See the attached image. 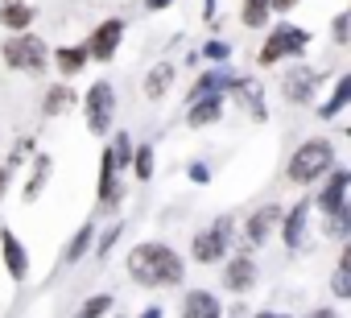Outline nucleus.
<instances>
[{
    "mask_svg": "<svg viewBox=\"0 0 351 318\" xmlns=\"http://www.w3.org/2000/svg\"><path fill=\"white\" fill-rule=\"evenodd\" d=\"M169 5H173V0H145V9H149V13H157V9H169Z\"/></svg>",
    "mask_w": 351,
    "mask_h": 318,
    "instance_id": "39",
    "label": "nucleus"
},
{
    "mask_svg": "<svg viewBox=\"0 0 351 318\" xmlns=\"http://www.w3.org/2000/svg\"><path fill=\"white\" fill-rule=\"evenodd\" d=\"M173 79H178V66H173V62H153V66L145 71V79H141L145 99H165L169 87H173Z\"/></svg>",
    "mask_w": 351,
    "mask_h": 318,
    "instance_id": "19",
    "label": "nucleus"
},
{
    "mask_svg": "<svg viewBox=\"0 0 351 318\" xmlns=\"http://www.w3.org/2000/svg\"><path fill=\"white\" fill-rule=\"evenodd\" d=\"M236 79H240V75H236L228 62H219V66H207V71L195 79V87L186 91V103H195V99H207V95H232Z\"/></svg>",
    "mask_w": 351,
    "mask_h": 318,
    "instance_id": "11",
    "label": "nucleus"
},
{
    "mask_svg": "<svg viewBox=\"0 0 351 318\" xmlns=\"http://www.w3.org/2000/svg\"><path fill=\"white\" fill-rule=\"evenodd\" d=\"M339 265H347V269H351V240L343 244V252H339Z\"/></svg>",
    "mask_w": 351,
    "mask_h": 318,
    "instance_id": "41",
    "label": "nucleus"
},
{
    "mask_svg": "<svg viewBox=\"0 0 351 318\" xmlns=\"http://www.w3.org/2000/svg\"><path fill=\"white\" fill-rule=\"evenodd\" d=\"M236 236H240V228H236V219L232 215H219V219H211L207 228H199L195 232V240H191V260L195 265H223L236 248Z\"/></svg>",
    "mask_w": 351,
    "mask_h": 318,
    "instance_id": "3",
    "label": "nucleus"
},
{
    "mask_svg": "<svg viewBox=\"0 0 351 318\" xmlns=\"http://www.w3.org/2000/svg\"><path fill=\"white\" fill-rule=\"evenodd\" d=\"M50 174H54V157H50V153H38V157H34V174H29V182H25V203H34V199L42 195V186L50 182Z\"/></svg>",
    "mask_w": 351,
    "mask_h": 318,
    "instance_id": "26",
    "label": "nucleus"
},
{
    "mask_svg": "<svg viewBox=\"0 0 351 318\" xmlns=\"http://www.w3.org/2000/svg\"><path fill=\"white\" fill-rule=\"evenodd\" d=\"M9 178H13V170L0 166V199H5V191H9Z\"/></svg>",
    "mask_w": 351,
    "mask_h": 318,
    "instance_id": "37",
    "label": "nucleus"
},
{
    "mask_svg": "<svg viewBox=\"0 0 351 318\" xmlns=\"http://www.w3.org/2000/svg\"><path fill=\"white\" fill-rule=\"evenodd\" d=\"M322 236H330V240H351V195L343 199V207L335 211V215H326L322 219Z\"/></svg>",
    "mask_w": 351,
    "mask_h": 318,
    "instance_id": "25",
    "label": "nucleus"
},
{
    "mask_svg": "<svg viewBox=\"0 0 351 318\" xmlns=\"http://www.w3.org/2000/svg\"><path fill=\"white\" fill-rule=\"evenodd\" d=\"M347 13H351V0H347Z\"/></svg>",
    "mask_w": 351,
    "mask_h": 318,
    "instance_id": "43",
    "label": "nucleus"
},
{
    "mask_svg": "<svg viewBox=\"0 0 351 318\" xmlns=\"http://www.w3.org/2000/svg\"><path fill=\"white\" fill-rule=\"evenodd\" d=\"M252 318H289V314H281V310H256Z\"/></svg>",
    "mask_w": 351,
    "mask_h": 318,
    "instance_id": "42",
    "label": "nucleus"
},
{
    "mask_svg": "<svg viewBox=\"0 0 351 318\" xmlns=\"http://www.w3.org/2000/svg\"><path fill=\"white\" fill-rule=\"evenodd\" d=\"M0 256H5V273L21 285L29 281V248L21 244V236L13 228H0Z\"/></svg>",
    "mask_w": 351,
    "mask_h": 318,
    "instance_id": "14",
    "label": "nucleus"
},
{
    "mask_svg": "<svg viewBox=\"0 0 351 318\" xmlns=\"http://www.w3.org/2000/svg\"><path fill=\"white\" fill-rule=\"evenodd\" d=\"M124 21L120 17H108V21H99L95 29H91V38H87V50H91V62H112L116 58V50L124 46Z\"/></svg>",
    "mask_w": 351,
    "mask_h": 318,
    "instance_id": "10",
    "label": "nucleus"
},
{
    "mask_svg": "<svg viewBox=\"0 0 351 318\" xmlns=\"http://www.w3.org/2000/svg\"><path fill=\"white\" fill-rule=\"evenodd\" d=\"M306 50H310V29H302V25H293V21H281L277 29H269V34H265L256 62L269 71V66H281V62L302 58Z\"/></svg>",
    "mask_w": 351,
    "mask_h": 318,
    "instance_id": "5",
    "label": "nucleus"
},
{
    "mask_svg": "<svg viewBox=\"0 0 351 318\" xmlns=\"http://www.w3.org/2000/svg\"><path fill=\"white\" fill-rule=\"evenodd\" d=\"M330 170H335V145H330L326 136L302 140V145L289 153V162H285V178H289L293 186H314V182H322Z\"/></svg>",
    "mask_w": 351,
    "mask_h": 318,
    "instance_id": "2",
    "label": "nucleus"
},
{
    "mask_svg": "<svg viewBox=\"0 0 351 318\" xmlns=\"http://www.w3.org/2000/svg\"><path fill=\"white\" fill-rule=\"evenodd\" d=\"M87 252H95V223L87 219L83 228H75V236L66 240V248H62V265H79Z\"/></svg>",
    "mask_w": 351,
    "mask_h": 318,
    "instance_id": "22",
    "label": "nucleus"
},
{
    "mask_svg": "<svg viewBox=\"0 0 351 318\" xmlns=\"http://www.w3.org/2000/svg\"><path fill=\"white\" fill-rule=\"evenodd\" d=\"M83 66H91V50H87V42H79V46H58V50H54V71H58L62 79L83 75Z\"/></svg>",
    "mask_w": 351,
    "mask_h": 318,
    "instance_id": "20",
    "label": "nucleus"
},
{
    "mask_svg": "<svg viewBox=\"0 0 351 318\" xmlns=\"http://www.w3.org/2000/svg\"><path fill=\"white\" fill-rule=\"evenodd\" d=\"M182 318H223V302L211 289H186L182 293Z\"/></svg>",
    "mask_w": 351,
    "mask_h": 318,
    "instance_id": "16",
    "label": "nucleus"
},
{
    "mask_svg": "<svg viewBox=\"0 0 351 318\" xmlns=\"http://www.w3.org/2000/svg\"><path fill=\"white\" fill-rule=\"evenodd\" d=\"M306 318H339V310H330V306H318V310H310Z\"/></svg>",
    "mask_w": 351,
    "mask_h": 318,
    "instance_id": "36",
    "label": "nucleus"
},
{
    "mask_svg": "<svg viewBox=\"0 0 351 318\" xmlns=\"http://www.w3.org/2000/svg\"><path fill=\"white\" fill-rule=\"evenodd\" d=\"M0 25H5L9 34H29L34 5H29V0H5V5H0Z\"/></svg>",
    "mask_w": 351,
    "mask_h": 318,
    "instance_id": "21",
    "label": "nucleus"
},
{
    "mask_svg": "<svg viewBox=\"0 0 351 318\" xmlns=\"http://www.w3.org/2000/svg\"><path fill=\"white\" fill-rule=\"evenodd\" d=\"M153 170H157V153H153V145H136V157H132V174H136V182H149Z\"/></svg>",
    "mask_w": 351,
    "mask_h": 318,
    "instance_id": "29",
    "label": "nucleus"
},
{
    "mask_svg": "<svg viewBox=\"0 0 351 318\" xmlns=\"http://www.w3.org/2000/svg\"><path fill=\"white\" fill-rule=\"evenodd\" d=\"M0 58L17 75H42L46 66H54V50L38 34H9L5 46H0Z\"/></svg>",
    "mask_w": 351,
    "mask_h": 318,
    "instance_id": "4",
    "label": "nucleus"
},
{
    "mask_svg": "<svg viewBox=\"0 0 351 318\" xmlns=\"http://www.w3.org/2000/svg\"><path fill=\"white\" fill-rule=\"evenodd\" d=\"M232 95L240 99V108H244L256 124H265V120H269V108H265V87H261L256 79H236Z\"/></svg>",
    "mask_w": 351,
    "mask_h": 318,
    "instance_id": "17",
    "label": "nucleus"
},
{
    "mask_svg": "<svg viewBox=\"0 0 351 318\" xmlns=\"http://www.w3.org/2000/svg\"><path fill=\"white\" fill-rule=\"evenodd\" d=\"M95 195H99V207H104V211H116L120 199H124V195H120V166H116L112 145L99 153V191H95Z\"/></svg>",
    "mask_w": 351,
    "mask_h": 318,
    "instance_id": "15",
    "label": "nucleus"
},
{
    "mask_svg": "<svg viewBox=\"0 0 351 318\" xmlns=\"http://www.w3.org/2000/svg\"><path fill=\"white\" fill-rule=\"evenodd\" d=\"M347 103H351V71L335 79V87H330V99H326V103H318V116H322V120H335V116H339Z\"/></svg>",
    "mask_w": 351,
    "mask_h": 318,
    "instance_id": "24",
    "label": "nucleus"
},
{
    "mask_svg": "<svg viewBox=\"0 0 351 318\" xmlns=\"http://www.w3.org/2000/svg\"><path fill=\"white\" fill-rule=\"evenodd\" d=\"M199 54H203V58H207L211 66H219V62H228V58H232V46H228V42H215V38H211V42H207V46H203Z\"/></svg>",
    "mask_w": 351,
    "mask_h": 318,
    "instance_id": "33",
    "label": "nucleus"
},
{
    "mask_svg": "<svg viewBox=\"0 0 351 318\" xmlns=\"http://www.w3.org/2000/svg\"><path fill=\"white\" fill-rule=\"evenodd\" d=\"M120 236H124V223H112V228H104V236L95 240V256L104 260V256L116 248V240H120Z\"/></svg>",
    "mask_w": 351,
    "mask_h": 318,
    "instance_id": "32",
    "label": "nucleus"
},
{
    "mask_svg": "<svg viewBox=\"0 0 351 318\" xmlns=\"http://www.w3.org/2000/svg\"><path fill=\"white\" fill-rule=\"evenodd\" d=\"M318 87H322V71L310 66V62H289L285 75H281V95H285V103H293V108L314 103Z\"/></svg>",
    "mask_w": 351,
    "mask_h": 318,
    "instance_id": "7",
    "label": "nucleus"
},
{
    "mask_svg": "<svg viewBox=\"0 0 351 318\" xmlns=\"http://www.w3.org/2000/svg\"><path fill=\"white\" fill-rule=\"evenodd\" d=\"M186 174H191V182H195V186H207V182H211V166H203V162H195Z\"/></svg>",
    "mask_w": 351,
    "mask_h": 318,
    "instance_id": "35",
    "label": "nucleus"
},
{
    "mask_svg": "<svg viewBox=\"0 0 351 318\" xmlns=\"http://www.w3.org/2000/svg\"><path fill=\"white\" fill-rule=\"evenodd\" d=\"M281 219H285V211L277 207V203H265V207H256L248 219H244V228H240V244L244 248H265L269 240H273V232H281Z\"/></svg>",
    "mask_w": 351,
    "mask_h": 318,
    "instance_id": "8",
    "label": "nucleus"
},
{
    "mask_svg": "<svg viewBox=\"0 0 351 318\" xmlns=\"http://www.w3.org/2000/svg\"><path fill=\"white\" fill-rule=\"evenodd\" d=\"M256 277H261V265H256L252 248L240 244V248L223 260V289H228V293H248V289L256 285Z\"/></svg>",
    "mask_w": 351,
    "mask_h": 318,
    "instance_id": "9",
    "label": "nucleus"
},
{
    "mask_svg": "<svg viewBox=\"0 0 351 318\" xmlns=\"http://www.w3.org/2000/svg\"><path fill=\"white\" fill-rule=\"evenodd\" d=\"M310 199H298L293 207H285V219H281V244L289 252H302L306 248V236H310Z\"/></svg>",
    "mask_w": 351,
    "mask_h": 318,
    "instance_id": "12",
    "label": "nucleus"
},
{
    "mask_svg": "<svg viewBox=\"0 0 351 318\" xmlns=\"http://www.w3.org/2000/svg\"><path fill=\"white\" fill-rule=\"evenodd\" d=\"M75 103H79V91L71 83H54L46 91V99H42V116H66Z\"/></svg>",
    "mask_w": 351,
    "mask_h": 318,
    "instance_id": "23",
    "label": "nucleus"
},
{
    "mask_svg": "<svg viewBox=\"0 0 351 318\" xmlns=\"http://www.w3.org/2000/svg\"><path fill=\"white\" fill-rule=\"evenodd\" d=\"M112 153H116V166L120 170H132V157H136V145L124 128H116V140H112Z\"/></svg>",
    "mask_w": 351,
    "mask_h": 318,
    "instance_id": "30",
    "label": "nucleus"
},
{
    "mask_svg": "<svg viewBox=\"0 0 351 318\" xmlns=\"http://www.w3.org/2000/svg\"><path fill=\"white\" fill-rule=\"evenodd\" d=\"M351 195V170H343V166H335L326 178H322V186H318V195H314V207L322 211V219L326 215H335L339 207H343V199Z\"/></svg>",
    "mask_w": 351,
    "mask_h": 318,
    "instance_id": "13",
    "label": "nucleus"
},
{
    "mask_svg": "<svg viewBox=\"0 0 351 318\" xmlns=\"http://www.w3.org/2000/svg\"><path fill=\"white\" fill-rule=\"evenodd\" d=\"M269 13H273V0H244V5H240V21L248 29H261L269 21Z\"/></svg>",
    "mask_w": 351,
    "mask_h": 318,
    "instance_id": "27",
    "label": "nucleus"
},
{
    "mask_svg": "<svg viewBox=\"0 0 351 318\" xmlns=\"http://www.w3.org/2000/svg\"><path fill=\"white\" fill-rule=\"evenodd\" d=\"M136 318H161V306H145V310H141Z\"/></svg>",
    "mask_w": 351,
    "mask_h": 318,
    "instance_id": "40",
    "label": "nucleus"
},
{
    "mask_svg": "<svg viewBox=\"0 0 351 318\" xmlns=\"http://www.w3.org/2000/svg\"><path fill=\"white\" fill-rule=\"evenodd\" d=\"M330 38L343 46V42H351V13H339L335 21H330Z\"/></svg>",
    "mask_w": 351,
    "mask_h": 318,
    "instance_id": "34",
    "label": "nucleus"
},
{
    "mask_svg": "<svg viewBox=\"0 0 351 318\" xmlns=\"http://www.w3.org/2000/svg\"><path fill=\"white\" fill-rule=\"evenodd\" d=\"M116 310V297L112 293H91L79 310H75V318H108Z\"/></svg>",
    "mask_w": 351,
    "mask_h": 318,
    "instance_id": "28",
    "label": "nucleus"
},
{
    "mask_svg": "<svg viewBox=\"0 0 351 318\" xmlns=\"http://www.w3.org/2000/svg\"><path fill=\"white\" fill-rule=\"evenodd\" d=\"M116 318H120V314H116Z\"/></svg>",
    "mask_w": 351,
    "mask_h": 318,
    "instance_id": "45",
    "label": "nucleus"
},
{
    "mask_svg": "<svg viewBox=\"0 0 351 318\" xmlns=\"http://www.w3.org/2000/svg\"><path fill=\"white\" fill-rule=\"evenodd\" d=\"M83 120H87V132H95V136L112 132V124H116V87L108 79H95L83 91Z\"/></svg>",
    "mask_w": 351,
    "mask_h": 318,
    "instance_id": "6",
    "label": "nucleus"
},
{
    "mask_svg": "<svg viewBox=\"0 0 351 318\" xmlns=\"http://www.w3.org/2000/svg\"><path fill=\"white\" fill-rule=\"evenodd\" d=\"M347 136H351V128H347Z\"/></svg>",
    "mask_w": 351,
    "mask_h": 318,
    "instance_id": "44",
    "label": "nucleus"
},
{
    "mask_svg": "<svg viewBox=\"0 0 351 318\" xmlns=\"http://www.w3.org/2000/svg\"><path fill=\"white\" fill-rule=\"evenodd\" d=\"M124 273L141 289H178L186 281V260L178 248H169L165 240H141L124 256Z\"/></svg>",
    "mask_w": 351,
    "mask_h": 318,
    "instance_id": "1",
    "label": "nucleus"
},
{
    "mask_svg": "<svg viewBox=\"0 0 351 318\" xmlns=\"http://www.w3.org/2000/svg\"><path fill=\"white\" fill-rule=\"evenodd\" d=\"M223 120V95H207V99H195V103H186V124L195 128V132H203V128H215Z\"/></svg>",
    "mask_w": 351,
    "mask_h": 318,
    "instance_id": "18",
    "label": "nucleus"
},
{
    "mask_svg": "<svg viewBox=\"0 0 351 318\" xmlns=\"http://www.w3.org/2000/svg\"><path fill=\"white\" fill-rule=\"evenodd\" d=\"M293 5H302V0H273V13H289Z\"/></svg>",
    "mask_w": 351,
    "mask_h": 318,
    "instance_id": "38",
    "label": "nucleus"
},
{
    "mask_svg": "<svg viewBox=\"0 0 351 318\" xmlns=\"http://www.w3.org/2000/svg\"><path fill=\"white\" fill-rule=\"evenodd\" d=\"M330 293H335L339 302H351V269H347V265H335V273H330Z\"/></svg>",
    "mask_w": 351,
    "mask_h": 318,
    "instance_id": "31",
    "label": "nucleus"
}]
</instances>
